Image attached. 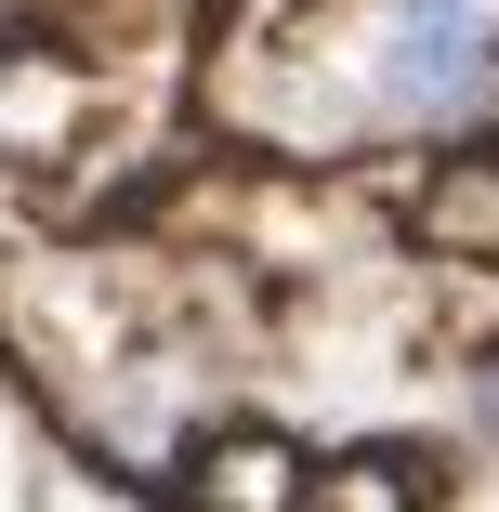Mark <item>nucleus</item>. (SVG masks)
<instances>
[{"label":"nucleus","instance_id":"obj_1","mask_svg":"<svg viewBox=\"0 0 499 512\" xmlns=\"http://www.w3.org/2000/svg\"><path fill=\"white\" fill-rule=\"evenodd\" d=\"M368 92L394 119H460L499 92V0H381Z\"/></svg>","mask_w":499,"mask_h":512},{"label":"nucleus","instance_id":"obj_2","mask_svg":"<svg viewBox=\"0 0 499 512\" xmlns=\"http://www.w3.org/2000/svg\"><path fill=\"white\" fill-rule=\"evenodd\" d=\"M197 512H316V473L289 460L276 434H224L211 473H197Z\"/></svg>","mask_w":499,"mask_h":512},{"label":"nucleus","instance_id":"obj_3","mask_svg":"<svg viewBox=\"0 0 499 512\" xmlns=\"http://www.w3.org/2000/svg\"><path fill=\"white\" fill-rule=\"evenodd\" d=\"M421 237H434V250H499V171L434 184V197H421Z\"/></svg>","mask_w":499,"mask_h":512},{"label":"nucleus","instance_id":"obj_4","mask_svg":"<svg viewBox=\"0 0 499 512\" xmlns=\"http://www.w3.org/2000/svg\"><path fill=\"white\" fill-rule=\"evenodd\" d=\"M316 512H421V473L408 460H342V473H316Z\"/></svg>","mask_w":499,"mask_h":512},{"label":"nucleus","instance_id":"obj_5","mask_svg":"<svg viewBox=\"0 0 499 512\" xmlns=\"http://www.w3.org/2000/svg\"><path fill=\"white\" fill-rule=\"evenodd\" d=\"M473 421H486V434H499V342H486V355H473Z\"/></svg>","mask_w":499,"mask_h":512}]
</instances>
